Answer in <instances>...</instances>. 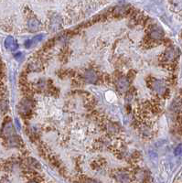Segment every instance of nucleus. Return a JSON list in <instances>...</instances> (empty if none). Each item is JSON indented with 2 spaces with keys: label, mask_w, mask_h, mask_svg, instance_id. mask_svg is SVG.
<instances>
[{
  "label": "nucleus",
  "mask_w": 182,
  "mask_h": 183,
  "mask_svg": "<svg viewBox=\"0 0 182 183\" xmlns=\"http://www.w3.org/2000/svg\"><path fill=\"white\" fill-rule=\"evenodd\" d=\"M60 23H61V19L58 15H55L51 17V28L53 29H57V28H60Z\"/></svg>",
  "instance_id": "11"
},
{
  "label": "nucleus",
  "mask_w": 182,
  "mask_h": 183,
  "mask_svg": "<svg viewBox=\"0 0 182 183\" xmlns=\"http://www.w3.org/2000/svg\"><path fill=\"white\" fill-rule=\"evenodd\" d=\"M31 102L28 99H24L19 104V111L22 113H28L31 109Z\"/></svg>",
  "instance_id": "5"
},
{
  "label": "nucleus",
  "mask_w": 182,
  "mask_h": 183,
  "mask_svg": "<svg viewBox=\"0 0 182 183\" xmlns=\"http://www.w3.org/2000/svg\"><path fill=\"white\" fill-rule=\"evenodd\" d=\"M175 154L177 156H181L182 157V144L179 145L176 149H175Z\"/></svg>",
  "instance_id": "15"
},
{
  "label": "nucleus",
  "mask_w": 182,
  "mask_h": 183,
  "mask_svg": "<svg viewBox=\"0 0 182 183\" xmlns=\"http://www.w3.org/2000/svg\"><path fill=\"white\" fill-rule=\"evenodd\" d=\"M22 57H23V55H22V53H21V52H18V53L15 54V58H16L17 60H20Z\"/></svg>",
  "instance_id": "16"
},
{
  "label": "nucleus",
  "mask_w": 182,
  "mask_h": 183,
  "mask_svg": "<svg viewBox=\"0 0 182 183\" xmlns=\"http://www.w3.org/2000/svg\"><path fill=\"white\" fill-rule=\"evenodd\" d=\"M116 85H117V88L120 91H126L129 87V81L126 79V77H122V78L118 79Z\"/></svg>",
  "instance_id": "8"
},
{
  "label": "nucleus",
  "mask_w": 182,
  "mask_h": 183,
  "mask_svg": "<svg viewBox=\"0 0 182 183\" xmlns=\"http://www.w3.org/2000/svg\"><path fill=\"white\" fill-rule=\"evenodd\" d=\"M5 47H6L7 50H9V51H16V50L17 49L18 45H17V41H15L14 38L9 36V37H7V38L5 40Z\"/></svg>",
  "instance_id": "6"
},
{
  "label": "nucleus",
  "mask_w": 182,
  "mask_h": 183,
  "mask_svg": "<svg viewBox=\"0 0 182 183\" xmlns=\"http://www.w3.org/2000/svg\"><path fill=\"white\" fill-rule=\"evenodd\" d=\"M128 8L126 7H116L113 10V14L116 16H123L127 12Z\"/></svg>",
  "instance_id": "12"
},
{
  "label": "nucleus",
  "mask_w": 182,
  "mask_h": 183,
  "mask_svg": "<svg viewBox=\"0 0 182 183\" xmlns=\"http://www.w3.org/2000/svg\"><path fill=\"white\" fill-rule=\"evenodd\" d=\"M149 37L152 40H155V41L161 40L164 37V31H163L162 28H159V27H155V28H153L150 30Z\"/></svg>",
  "instance_id": "3"
},
{
  "label": "nucleus",
  "mask_w": 182,
  "mask_h": 183,
  "mask_svg": "<svg viewBox=\"0 0 182 183\" xmlns=\"http://www.w3.org/2000/svg\"><path fill=\"white\" fill-rule=\"evenodd\" d=\"M170 5L174 11L182 12V0H170Z\"/></svg>",
  "instance_id": "10"
},
{
  "label": "nucleus",
  "mask_w": 182,
  "mask_h": 183,
  "mask_svg": "<svg viewBox=\"0 0 182 183\" xmlns=\"http://www.w3.org/2000/svg\"><path fill=\"white\" fill-rule=\"evenodd\" d=\"M84 80L89 84H94L98 80V75L93 70H88L84 73Z\"/></svg>",
  "instance_id": "2"
},
{
  "label": "nucleus",
  "mask_w": 182,
  "mask_h": 183,
  "mask_svg": "<svg viewBox=\"0 0 182 183\" xmlns=\"http://www.w3.org/2000/svg\"><path fill=\"white\" fill-rule=\"evenodd\" d=\"M41 28V23L35 17L30 18L28 22V28L29 31L31 32H35L38 31L40 28Z\"/></svg>",
  "instance_id": "4"
},
{
  "label": "nucleus",
  "mask_w": 182,
  "mask_h": 183,
  "mask_svg": "<svg viewBox=\"0 0 182 183\" xmlns=\"http://www.w3.org/2000/svg\"><path fill=\"white\" fill-rule=\"evenodd\" d=\"M181 106H182V103H180V102H175L173 104H172V108L174 109V111H180V109H181Z\"/></svg>",
  "instance_id": "14"
},
{
  "label": "nucleus",
  "mask_w": 182,
  "mask_h": 183,
  "mask_svg": "<svg viewBox=\"0 0 182 183\" xmlns=\"http://www.w3.org/2000/svg\"><path fill=\"white\" fill-rule=\"evenodd\" d=\"M43 38H44V34H39V35L35 36L32 40H28V41H27L25 42L26 48L28 49V48L32 47L33 45H36V44H38L39 42H41L42 40H43Z\"/></svg>",
  "instance_id": "7"
},
{
  "label": "nucleus",
  "mask_w": 182,
  "mask_h": 183,
  "mask_svg": "<svg viewBox=\"0 0 182 183\" xmlns=\"http://www.w3.org/2000/svg\"><path fill=\"white\" fill-rule=\"evenodd\" d=\"M15 122H16V125H17V128L19 130V129H20V125H19V122H18V120H17V119H16V120H15Z\"/></svg>",
  "instance_id": "17"
},
{
  "label": "nucleus",
  "mask_w": 182,
  "mask_h": 183,
  "mask_svg": "<svg viewBox=\"0 0 182 183\" xmlns=\"http://www.w3.org/2000/svg\"><path fill=\"white\" fill-rule=\"evenodd\" d=\"M3 133L5 136L10 137L14 135V127L12 126V124L10 122L7 123L5 126H4V128H3Z\"/></svg>",
  "instance_id": "9"
},
{
  "label": "nucleus",
  "mask_w": 182,
  "mask_h": 183,
  "mask_svg": "<svg viewBox=\"0 0 182 183\" xmlns=\"http://www.w3.org/2000/svg\"><path fill=\"white\" fill-rule=\"evenodd\" d=\"M152 86H153V90H154L156 94H160V95H163L165 94L166 90H167L165 83L163 81H161V80H156V81H154Z\"/></svg>",
  "instance_id": "1"
},
{
  "label": "nucleus",
  "mask_w": 182,
  "mask_h": 183,
  "mask_svg": "<svg viewBox=\"0 0 182 183\" xmlns=\"http://www.w3.org/2000/svg\"><path fill=\"white\" fill-rule=\"evenodd\" d=\"M181 177H182V174H181Z\"/></svg>",
  "instance_id": "18"
},
{
  "label": "nucleus",
  "mask_w": 182,
  "mask_h": 183,
  "mask_svg": "<svg viewBox=\"0 0 182 183\" xmlns=\"http://www.w3.org/2000/svg\"><path fill=\"white\" fill-rule=\"evenodd\" d=\"M175 56H176V53H175V51L173 49H168V51L165 52V59L167 60H174Z\"/></svg>",
  "instance_id": "13"
}]
</instances>
